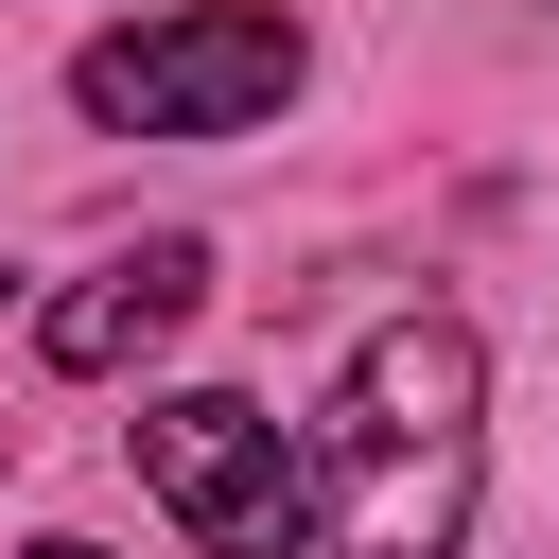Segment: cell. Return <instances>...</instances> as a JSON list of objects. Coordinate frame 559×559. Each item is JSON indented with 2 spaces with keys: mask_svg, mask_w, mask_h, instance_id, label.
Returning a JSON list of instances; mask_svg holds the SVG:
<instances>
[{
  "mask_svg": "<svg viewBox=\"0 0 559 559\" xmlns=\"http://www.w3.org/2000/svg\"><path fill=\"white\" fill-rule=\"evenodd\" d=\"M489 349L454 314H384L332 384V454H314V507H332V559H454L472 542V472H489Z\"/></svg>",
  "mask_w": 559,
  "mask_h": 559,
  "instance_id": "1",
  "label": "cell"
},
{
  "mask_svg": "<svg viewBox=\"0 0 559 559\" xmlns=\"http://www.w3.org/2000/svg\"><path fill=\"white\" fill-rule=\"evenodd\" d=\"M87 122L122 140H245L280 87H297V17L262 0H192V17H140V35H87Z\"/></svg>",
  "mask_w": 559,
  "mask_h": 559,
  "instance_id": "2",
  "label": "cell"
},
{
  "mask_svg": "<svg viewBox=\"0 0 559 559\" xmlns=\"http://www.w3.org/2000/svg\"><path fill=\"white\" fill-rule=\"evenodd\" d=\"M140 489H157L210 559H297V507H314V472L280 454V419L227 402V384H192V402L140 419Z\"/></svg>",
  "mask_w": 559,
  "mask_h": 559,
  "instance_id": "3",
  "label": "cell"
},
{
  "mask_svg": "<svg viewBox=\"0 0 559 559\" xmlns=\"http://www.w3.org/2000/svg\"><path fill=\"white\" fill-rule=\"evenodd\" d=\"M192 297H210V245H140V262L70 280V297L35 314V349H52L70 384H105V367H140L157 332H192Z\"/></svg>",
  "mask_w": 559,
  "mask_h": 559,
  "instance_id": "4",
  "label": "cell"
},
{
  "mask_svg": "<svg viewBox=\"0 0 559 559\" xmlns=\"http://www.w3.org/2000/svg\"><path fill=\"white\" fill-rule=\"evenodd\" d=\"M35 559H87V542H35Z\"/></svg>",
  "mask_w": 559,
  "mask_h": 559,
  "instance_id": "5",
  "label": "cell"
}]
</instances>
